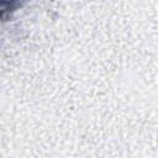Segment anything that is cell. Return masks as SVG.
I'll return each mask as SVG.
<instances>
[{
	"mask_svg": "<svg viewBox=\"0 0 158 158\" xmlns=\"http://www.w3.org/2000/svg\"><path fill=\"white\" fill-rule=\"evenodd\" d=\"M19 6L21 4L17 1H0V20L6 21Z\"/></svg>",
	"mask_w": 158,
	"mask_h": 158,
	"instance_id": "obj_1",
	"label": "cell"
}]
</instances>
